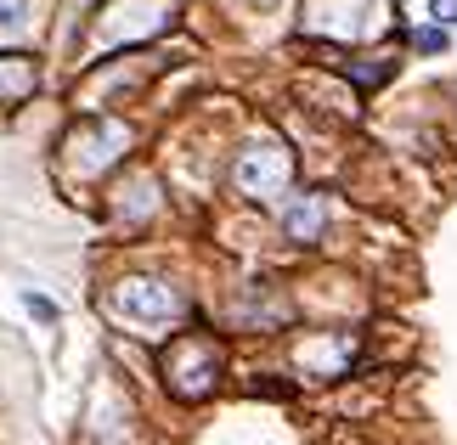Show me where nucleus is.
Here are the masks:
<instances>
[{"label":"nucleus","instance_id":"1","mask_svg":"<svg viewBox=\"0 0 457 445\" xmlns=\"http://www.w3.org/2000/svg\"><path fill=\"white\" fill-rule=\"evenodd\" d=\"M429 17H435V23H457V0H429Z\"/></svg>","mask_w":457,"mask_h":445},{"label":"nucleus","instance_id":"2","mask_svg":"<svg viewBox=\"0 0 457 445\" xmlns=\"http://www.w3.org/2000/svg\"><path fill=\"white\" fill-rule=\"evenodd\" d=\"M418 45H424V51H441L446 45V29H424V34H418Z\"/></svg>","mask_w":457,"mask_h":445},{"label":"nucleus","instance_id":"3","mask_svg":"<svg viewBox=\"0 0 457 445\" xmlns=\"http://www.w3.org/2000/svg\"><path fill=\"white\" fill-rule=\"evenodd\" d=\"M29 310H34V316H46V322L57 316V305H51V299H34V293H29Z\"/></svg>","mask_w":457,"mask_h":445}]
</instances>
